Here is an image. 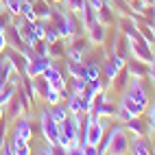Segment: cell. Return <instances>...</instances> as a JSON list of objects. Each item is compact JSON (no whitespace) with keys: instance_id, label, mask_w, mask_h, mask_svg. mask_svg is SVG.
Masks as SVG:
<instances>
[{"instance_id":"cell-18","label":"cell","mask_w":155,"mask_h":155,"mask_svg":"<svg viewBox=\"0 0 155 155\" xmlns=\"http://www.w3.org/2000/svg\"><path fill=\"white\" fill-rule=\"evenodd\" d=\"M20 2H22V0H5V9L11 15H18L20 13Z\"/></svg>"},{"instance_id":"cell-1","label":"cell","mask_w":155,"mask_h":155,"mask_svg":"<svg viewBox=\"0 0 155 155\" xmlns=\"http://www.w3.org/2000/svg\"><path fill=\"white\" fill-rule=\"evenodd\" d=\"M42 133H44L48 144H57L59 142V122L50 116L48 109L42 111Z\"/></svg>"},{"instance_id":"cell-23","label":"cell","mask_w":155,"mask_h":155,"mask_svg":"<svg viewBox=\"0 0 155 155\" xmlns=\"http://www.w3.org/2000/svg\"><path fill=\"white\" fill-rule=\"evenodd\" d=\"M5 46H7V35H5V31H0V53L5 50Z\"/></svg>"},{"instance_id":"cell-15","label":"cell","mask_w":155,"mask_h":155,"mask_svg":"<svg viewBox=\"0 0 155 155\" xmlns=\"http://www.w3.org/2000/svg\"><path fill=\"white\" fill-rule=\"evenodd\" d=\"M48 111H50V116H53L57 122H64V120L68 118V109H66V107H61L59 103H55L53 109H48Z\"/></svg>"},{"instance_id":"cell-7","label":"cell","mask_w":155,"mask_h":155,"mask_svg":"<svg viewBox=\"0 0 155 155\" xmlns=\"http://www.w3.org/2000/svg\"><path fill=\"white\" fill-rule=\"evenodd\" d=\"M87 35H90L92 44H103L105 42V24H103L101 20H96L94 24L87 26Z\"/></svg>"},{"instance_id":"cell-24","label":"cell","mask_w":155,"mask_h":155,"mask_svg":"<svg viewBox=\"0 0 155 155\" xmlns=\"http://www.w3.org/2000/svg\"><path fill=\"white\" fill-rule=\"evenodd\" d=\"M0 61H2V57H0Z\"/></svg>"},{"instance_id":"cell-14","label":"cell","mask_w":155,"mask_h":155,"mask_svg":"<svg viewBox=\"0 0 155 155\" xmlns=\"http://www.w3.org/2000/svg\"><path fill=\"white\" fill-rule=\"evenodd\" d=\"M20 15H22V18H26V20H31V22H35V20H37V15H35L33 2H26V0H22V2H20Z\"/></svg>"},{"instance_id":"cell-4","label":"cell","mask_w":155,"mask_h":155,"mask_svg":"<svg viewBox=\"0 0 155 155\" xmlns=\"http://www.w3.org/2000/svg\"><path fill=\"white\" fill-rule=\"evenodd\" d=\"M92 103L83 98V94H74V92H70L68 96V109L70 114H81V111H90Z\"/></svg>"},{"instance_id":"cell-5","label":"cell","mask_w":155,"mask_h":155,"mask_svg":"<svg viewBox=\"0 0 155 155\" xmlns=\"http://www.w3.org/2000/svg\"><path fill=\"white\" fill-rule=\"evenodd\" d=\"M127 94H129L133 101H136V103H140L142 107H147V92H144V87H142V83H140V79H138V77H133V79H131Z\"/></svg>"},{"instance_id":"cell-21","label":"cell","mask_w":155,"mask_h":155,"mask_svg":"<svg viewBox=\"0 0 155 155\" xmlns=\"http://www.w3.org/2000/svg\"><path fill=\"white\" fill-rule=\"evenodd\" d=\"M66 2H68V7L72 9V13H81V9L85 7L87 0H66Z\"/></svg>"},{"instance_id":"cell-19","label":"cell","mask_w":155,"mask_h":155,"mask_svg":"<svg viewBox=\"0 0 155 155\" xmlns=\"http://www.w3.org/2000/svg\"><path fill=\"white\" fill-rule=\"evenodd\" d=\"M31 46H35V53H37V55H48V42H46L44 37H39L37 42L31 44Z\"/></svg>"},{"instance_id":"cell-11","label":"cell","mask_w":155,"mask_h":155,"mask_svg":"<svg viewBox=\"0 0 155 155\" xmlns=\"http://www.w3.org/2000/svg\"><path fill=\"white\" fill-rule=\"evenodd\" d=\"M140 64H142L140 59H129V61H127V70L131 72L133 77H138V79H142V77L149 74V68H144V66H140Z\"/></svg>"},{"instance_id":"cell-2","label":"cell","mask_w":155,"mask_h":155,"mask_svg":"<svg viewBox=\"0 0 155 155\" xmlns=\"http://www.w3.org/2000/svg\"><path fill=\"white\" fill-rule=\"evenodd\" d=\"M50 64H53V59H50L48 55H35L33 59H28V72H26V74L33 79L37 74H42Z\"/></svg>"},{"instance_id":"cell-9","label":"cell","mask_w":155,"mask_h":155,"mask_svg":"<svg viewBox=\"0 0 155 155\" xmlns=\"http://www.w3.org/2000/svg\"><path fill=\"white\" fill-rule=\"evenodd\" d=\"M13 136L15 138H22V140H31V136H33V127H31V122H28V118H20L18 120V125H15V129H13Z\"/></svg>"},{"instance_id":"cell-10","label":"cell","mask_w":155,"mask_h":155,"mask_svg":"<svg viewBox=\"0 0 155 155\" xmlns=\"http://www.w3.org/2000/svg\"><path fill=\"white\" fill-rule=\"evenodd\" d=\"M120 107H125L127 111H131L133 116H140V114L144 111V107L140 105V103H136V101H133V98L127 94V92H125V96H122V101H120Z\"/></svg>"},{"instance_id":"cell-16","label":"cell","mask_w":155,"mask_h":155,"mask_svg":"<svg viewBox=\"0 0 155 155\" xmlns=\"http://www.w3.org/2000/svg\"><path fill=\"white\" fill-rule=\"evenodd\" d=\"M33 9H35V15L37 18H50V15H53V9H50L46 2H37V5H33Z\"/></svg>"},{"instance_id":"cell-22","label":"cell","mask_w":155,"mask_h":155,"mask_svg":"<svg viewBox=\"0 0 155 155\" xmlns=\"http://www.w3.org/2000/svg\"><path fill=\"white\" fill-rule=\"evenodd\" d=\"M2 153H7V155H13V153H15L13 144H2Z\"/></svg>"},{"instance_id":"cell-20","label":"cell","mask_w":155,"mask_h":155,"mask_svg":"<svg viewBox=\"0 0 155 155\" xmlns=\"http://www.w3.org/2000/svg\"><path fill=\"white\" fill-rule=\"evenodd\" d=\"M44 98L50 103V105H55V103L61 101V94H59V90H57V87H50V90L46 92V96H44Z\"/></svg>"},{"instance_id":"cell-6","label":"cell","mask_w":155,"mask_h":155,"mask_svg":"<svg viewBox=\"0 0 155 155\" xmlns=\"http://www.w3.org/2000/svg\"><path fill=\"white\" fill-rule=\"evenodd\" d=\"M42 74L48 79V83H50V87H57V90H61L66 85V81H64V77H61V72H59V68L55 66V64H50Z\"/></svg>"},{"instance_id":"cell-17","label":"cell","mask_w":155,"mask_h":155,"mask_svg":"<svg viewBox=\"0 0 155 155\" xmlns=\"http://www.w3.org/2000/svg\"><path fill=\"white\" fill-rule=\"evenodd\" d=\"M61 35H59V31L55 28V26H46V31H44V39L48 44H53V42H57Z\"/></svg>"},{"instance_id":"cell-13","label":"cell","mask_w":155,"mask_h":155,"mask_svg":"<svg viewBox=\"0 0 155 155\" xmlns=\"http://www.w3.org/2000/svg\"><path fill=\"white\" fill-rule=\"evenodd\" d=\"M15 96V83L13 81H9V83H5L2 87H0V103L2 105H7V103H11Z\"/></svg>"},{"instance_id":"cell-3","label":"cell","mask_w":155,"mask_h":155,"mask_svg":"<svg viewBox=\"0 0 155 155\" xmlns=\"http://www.w3.org/2000/svg\"><path fill=\"white\" fill-rule=\"evenodd\" d=\"M7 59L9 61H11V64H13V68L20 72V74H26V72H28V59L22 55V50H18V48H11V50H9V53H7Z\"/></svg>"},{"instance_id":"cell-8","label":"cell","mask_w":155,"mask_h":155,"mask_svg":"<svg viewBox=\"0 0 155 155\" xmlns=\"http://www.w3.org/2000/svg\"><path fill=\"white\" fill-rule=\"evenodd\" d=\"M5 35H7V44L11 46V48H22L24 46V39H22V35H20V31H18V26L13 24V26H9L7 24V28H5Z\"/></svg>"},{"instance_id":"cell-12","label":"cell","mask_w":155,"mask_h":155,"mask_svg":"<svg viewBox=\"0 0 155 155\" xmlns=\"http://www.w3.org/2000/svg\"><path fill=\"white\" fill-rule=\"evenodd\" d=\"M131 151L138 153V155H147V153H151V144H149V140L144 136H138L133 140V144H131Z\"/></svg>"}]
</instances>
